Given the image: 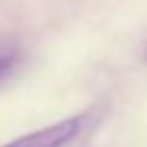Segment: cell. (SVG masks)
Listing matches in <instances>:
<instances>
[{
	"instance_id": "obj_2",
	"label": "cell",
	"mask_w": 147,
	"mask_h": 147,
	"mask_svg": "<svg viewBox=\"0 0 147 147\" xmlns=\"http://www.w3.org/2000/svg\"><path fill=\"white\" fill-rule=\"evenodd\" d=\"M14 61H16V49H14V45L0 42V79L8 75V71L12 69Z\"/></svg>"
},
{
	"instance_id": "obj_1",
	"label": "cell",
	"mask_w": 147,
	"mask_h": 147,
	"mask_svg": "<svg viewBox=\"0 0 147 147\" xmlns=\"http://www.w3.org/2000/svg\"><path fill=\"white\" fill-rule=\"evenodd\" d=\"M81 125H83V117L77 115V117L65 119L57 125H51V127L38 129L34 133H28L24 137H18L2 147H65L69 141H73L79 135Z\"/></svg>"
}]
</instances>
